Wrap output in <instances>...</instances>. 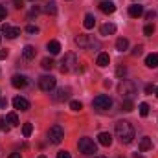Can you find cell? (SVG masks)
<instances>
[{
	"instance_id": "4fadbf2b",
	"label": "cell",
	"mask_w": 158,
	"mask_h": 158,
	"mask_svg": "<svg viewBox=\"0 0 158 158\" xmlns=\"http://www.w3.org/2000/svg\"><path fill=\"white\" fill-rule=\"evenodd\" d=\"M99 9H101L103 13L110 15V13H114V11H116V6H114V2H110V0H103V2L99 4Z\"/></svg>"
},
{
	"instance_id": "4dcf8cb0",
	"label": "cell",
	"mask_w": 158,
	"mask_h": 158,
	"mask_svg": "<svg viewBox=\"0 0 158 158\" xmlns=\"http://www.w3.org/2000/svg\"><path fill=\"white\" fill-rule=\"evenodd\" d=\"M143 33H145L147 37H149V35H153V33H155V26H153V24H147V26L143 28Z\"/></svg>"
},
{
	"instance_id": "7bdbcfd3",
	"label": "cell",
	"mask_w": 158,
	"mask_h": 158,
	"mask_svg": "<svg viewBox=\"0 0 158 158\" xmlns=\"http://www.w3.org/2000/svg\"><path fill=\"white\" fill-rule=\"evenodd\" d=\"M13 2H15V7H17V9L22 7V0H13Z\"/></svg>"
},
{
	"instance_id": "b9f144b4",
	"label": "cell",
	"mask_w": 158,
	"mask_h": 158,
	"mask_svg": "<svg viewBox=\"0 0 158 158\" xmlns=\"http://www.w3.org/2000/svg\"><path fill=\"white\" fill-rule=\"evenodd\" d=\"M153 17H155V11H149V13H145V19H147V20H151Z\"/></svg>"
},
{
	"instance_id": "9c48e42d",
	"label": "cell",
	"mask_w": 158,
	"mask_h": 158,
	"mask_svg": "<svg viewBox=\"0 0 158 158\" xmlns=\"http://www.w3.org/2000/svg\"><path fill=\"white\" fill-rule=\"evenodd\" d=\"M0 31H2L7 39H15V37H19V35H20V28H17V26H9L7 22H6V24H2Z\"/></svg>"
},
{
	"instance_id": "d590c367",
	"label": "cell",
	"mask_w": 158,
	"mask_h": 158,
	"mask_svg": "<svg viewBox=\"0 0 158 158\" xmlns=\"http://www.w3.org/2000/svg\"><path fill=\"white\" fill-rule=\"evenodd\" d=\"M156 90V86L155 85H145V94H153Z\"/></svg>"
},
{
	"instance_id": "44dd1931",
	"label": "cell",
	"mask_w": 158,
	"mask_h": 158,
	"mask_svg": "<svg viewBox=\"0 0 158 158\" xmlns=\"http://www.w3.org/2000/svg\"><path fill=\"white\" fill-rule=\"evenodd\" d=\"M138 147H140V151H149V149L153 147V142H151V138H149V136H143V138L140 140Z\"/></svg>"
},
{
	"instance_id": "ee69618b",
	"label": "cell",
	"mask_w": 158,
	"mask_h": 158,
	"mask_svg": "<svg viewBox=\"0 0 158 158\" xmlns=\"http://www.w3.org/2000/svg\"><path fill=\"white\" fill-rule=\"evenodd\" d=\"M7 158H22V156H20V153H13V155H9Z\"/></svg>"
},
{
	"instance_id": "7402d4cb",
	"label": "cell",
	"mask_w": 158,
	"mask_h": 158,
	"mask_svg": "<svg viewBox=\"0 0 158 158\" xmlns=\"http://www.w3.org/2000/svg\"><path fill=\"white\" fill-rule=\"evenodd\" d=\"M83 26H85L86 30H92V28L96 26V19H94V15L86 13V15H85V20H83Z\"/></svg>"
},
{
	"instance_id": "d6986e66",
	"label": "cell",
	"mask_w": 158,
	"mask_h": 158,
	"mask_svg": "<svg viewBox=\"0 0 158 158\" xmlns=\"http://www.w3.org/2000/svg\"><path fill=\"white\" fill-rule=\"evenodd\" d=\"M145 66L149 68H158V53H151L145 57Z\"/></svg>"
},
{
	"instance_id": "30bf717a",
	"label": "cell",
	"mask_w": 158,
	"mask_h": 158,
	"mask_svg": "<svg viewBox=\"0 0 158 158\" xmlns=\"http://www.w3.org/2000/svg\"><path fill=\"white\" fill-rule=\"evenodd\" d=\"M13 107H15L17 110H22V112H26V110L30 109V101H28L26 98H20V96H17V98H13Z\"/></svg>"
},
{
	"instance_id": "f6af8a7d",
	"label": "cell",
	"mask_w": 158,
	"mask_h": 158,
	"mask_svg": "<svg viewBox=\"0 0 158 158\" xmlns=\"http://www.w3.org/2000/svg\"><path fill=\"white\" fill-rule=\"evenodd\" d=\"M134 158H143V156H142L140 153H136V155H134Z\"/></svg>"
},
{
	"instance_id": "3957f363",
	"label": "cell",
	"mask_w": 158,
	"mask_h": 158,
	"mask_svg": "<svg viewBox=\"0 0 158 158\" xmlns=\"http://www.w3.org/2000/svg\"><path fill=\"white\" fill-rule=\"evenodd\" d=\"M118 94L121 96V99H132V96L136 94V85L132 81H121L118 86Z\"/></svg>"
},
{
	"instance_id": "277c9868",
	"label": "cell",
	"mask_w": 158,
	"mask_h": 158,
	"mask_svg": "<svg viewBox=\"0 0 158 158\" xmlns=\"http://www.w3.org/2000/svg\"><path fill=\"white\" fill-rule=\"evenodd\" d=\"M77 149L79 153H83V155H94V153H98V145L94 143V140H90V138H81L77 142Z\"/></svg>"
},
{
	"instance_id": "ac0fdd59",
	"label": "cell",
	"mask_w": 158,
	"mask_h": 158,
	"mask_svg": "<svg viewBox=\"0 0 158 158\" xmlns=\"http://www.w3.org/2000/svg\"><path fill=\"white\" fill-rule=\"evenodd\" d=\"M46 48H48V52H50L52 55H57V53L61 52V42H59V40H50Z\"/></svg>"
},
{
	"instance_id": "4316f807",
	"label": "cell",
	"mask_w": 158,
	"mask_h": 158,
	"mask_svg": "<svg viewBox=\"0 0 158 158\" xmlns=\"http://www.w3.org/2000/svg\"><path fill=\"white\" fill-rule=\"evenodd\" d=\"M53 64H55V63H53V59H48V57L40 61V66H42L44 70H52V68H53Z\"/></svg>"
},
{
	"instance_id": "e0dca14e",
	"label": "cell",
	"mask_w": 158,
	"mask_h": 158,
	"mask_svg": "<svg viewBox=\"0 0 158 158\" xmlns=\"http://www.w3.org/2000/svg\"><path fill=\"white\" fill-rule=\"evenodd\" d=\"M114 33H116V24L107 22L101 26V35H114Z\"/></svg>"
},
{
	"instance_id": "2e32d148",
	"label": "cell",
	"mask_w": 158,
	"mask_h": 158,
	"mask_svg": "<svg viewBox=\"0 0 158 158\" xmlns=\"http://www.w3.org/2000/svg\"><path fill=\"white\" fill-rule=\"evenodd\" d=\"M129 15H131L132 19H138V17H142V15H143V7H142V6H138V4H134V6H131V7H129Z\"/></svg>"
},
{
	"instance_id": "8fae6325",
	"label": "cell",
	"mask_w": 158,
	"mask_h": 158,
	"mask_svg": "<svg viewBox=\"0 0 158 158\" xmlns=\"http://www.w3.org/2000/svg\"><path fill=\"white\" fill-rule=\"evenodd\" d=\"M70 94H72V90H70L68 86H66V88L63 86V88H59V90L53 94V99H55V101H66V99H70Z\"/></svg>"
},
{
	"instance_id": "8992f818",
	"label": "cell",
	"mask_w": 158,
	"mask_h": 158,
	"mask_svg": "<svg viewBox=\"0 0 158 158\" xmlns=\"http://www.w3.org/2000/svg\"><path fill=\"white\" fill-rule=\"evenodd\" d=\"M63 66H61V72L64 74V72H72V70H76L77 68V57H76V53H66L64 57H63V63H61Z\"/></svg>"
},
{
	"instance_id": "e575fe53",
	"label": "cell",
	"mask_w": 158,
	"mask_h": 158,
	"mask_svg": "<svg viewBox=\"0 0 158 158\" xmlns=\"http://www.w3.org/2000/svg\"><path fill=\"white\" fill-rule=\"evenodd\" d=\"M125 74H127V70H125L123 66H119L118 70H116V76H118V77H125Z\"/></svg>"
},
{
	"instance_id": "484cf974",
	"label": "cell",
	"mask_w": 158,
	"mask_h": 158,
	"mask_svg": "<svg viewBox=\"0 0 158 158\" xmlns=\"http://www.w3.org/2000/svg\"><path fill=\"white\" fill-rule=\"evenodd\" d=\"M121 109H123L125 112H131V110L134 109V103H132V99H123V101H121Z\"/></svg>"
},
{
	"instance_id": "5b68a950",
	"label": "cell",
	"mask_w": 158,
	"mask_h": 158,
	"mask_svg": "<svg viewBox=\"0 0 158 158\" xmlns=\"http://www.w3.org/2000/svg\"><path fill=\"white\" fill-rule=\"evenodd\" d=\"M63 138H64V131H63L61 125H53V127H50V131H48V140H50V143L57 145V143L63 142Z\"/></svg>"
},
{
	"instance_id": "6da1fadb",
	"label": "cell",
	"mask_w": 158,
	"mask_h": 158,
	"mask_svg": "<svg viewBox=\"0 0 158 158\" xmlns=\"http://www.w3.org/2000/svg\"><path fill=\"white\" fill-rule=\"evenodd\" d=\"M116 138H119L121 143H131L134 140V127L127 119H119L116 123Z\"/></svg>"
},
{
	"instance_id": "74e56055",
	"label": "cell",
	"mask_w": 158,
	"mask_h": 158,
	"mask_svg": "<svg viewBox=\"0 0 158 158\" xmlns=\"http://www.w3.org/2000/svg\"><path fill=\"white\" fill-rule=\"evenodd\" d=\"M57 158H72V156H70L68 151H59V153H57Z\"/></svg>"
},
{
	"instance_id": "603a6c76",
	"label": "cell",
	"mask_w": 158,
	"mask_h": 158,
	"mask_svg": "<svg viewBox=\"0 0 158 158\" xmlns=\"http://www.w3.org/2000/svg\"><path fill=\"white\" fill-rule=\"evenodd\" d=\"M116 50H118V52H127V50H129V40L123 39V37H119V39L116 40Z\"/></svg>"
},
{
	"instance_id": "52a82bcc",
	"label": "cell",
	"mask_w": 158,
	"mask_h": 158,
	"mask_svg": "<svg viewBox=\"0 0 158 158\" xmlns=\"http://www.w3.org/2000/svg\"><path fill=\"white\" fill-rule=\"evenodd\" d=\"M76 44H77L79 48H85V50H88V48H99V42L94 39L92 35H77L76 37Z\"/></svg>"
},
{
	"instance_id": "ffe728a7",
	"label": "cell",
	"mask_w": 158,
	"mask_h": 158,
	"mask_svg": "<svg viewBox=\"0 0 158 158\" xmlns=\"http://www.w3.org/2000/svg\"><path fill=\"white\" fill-rule=\"evenodd\" d=\"M109 63H110V57H109V53H99L98 55V59H96V64L98 66H109Z\"/></svg>"
},
{
	"instance_id": "7a4b0ae2",
	"label": "cell",
	"mask_w": 158,
	"mask_h": 158,
	"mask_svg": "<svg viewBox=\"0 0 158 158\" xmlns=\"http://www.w3.org/2000/svg\"><path fill=\"white\" fill-rule=\"evenodd\" d=\"M92 107H94V110H98V112H107V110H110V107H112V99H110L109 96H105V94H99V96L94 98Z\"/></svg>"
},
{
	"instance_id": "cb8c5ba5",
	"label": "cell",
	"mask_w": 158,
	"mask_h": 158,
	"mask_svg": "<svg viewBox=\"0 0 158 158\" xmlns=\"http://www.w3.org/2000/svg\"><path fill=\"white\" fill-rule=\"evenodd\" d=\"M6 121L11 125V127H15V125H19V116H17V112H9L7 116H6Z\"/></svg>"
},
{
	"instance_id": "7dc6e473",
	"label": "cell",
	"mask_w": 158,
	"mask_h": 158,
	"mask_svg": "<svg viewBox=\"0 0 158 158\" xmlns=\"http://www.w3.org/2000/svg\"><path fill=\"white\" fill-rule=\"evenodd\" d=\"M155 94H156V98H158V86H156V90H155Z\"/></svg>"
},
{
	"instance_id": "d4e9b609",
	"label": "cell",
	"mask_w": 158,
	"mask_h": 158,
	"mask_svg": "<svg viewBox=\"0 0 158 158\" xmlns=\"http://www.w3.org/2000/svg\"><path fill=\"white\" fill-rule=\"evenodd\" d=\"M44 11H46L48 15H55V13H57V7H55V2H52V0H50V2H48V4L44 6Z\"/></svg>"
},
{
	"instance_id": "ab89813d",
	"label": "cell",
	"mask_w": 158,
	"mask_h": 158,
	"mask_svg": "<svg viewBox=\"0 0 158 158\" xmlns=\"http://www.w3.org/2000/svg\"><path fill=\"white\" fill-rule=\"evenodd\" d=\"M6 105H7V99L6 98H0V109H6Z\"/></svg>"
},
{
	"instance_id": "60d3db41",
	"label": "cell",
	"mask_w": 158,
	"mask_h": 158,
	"mask_svg": "<svg viewBox=\"0 0 158 158\" xmlns=\"http://www.w3.org/2000/svg\"><path fill=\"white\" fill-rule=\"evenodd\" d=\"M9 53H7V50H0V59H6Z\"/></svg>"
},
{
	"instance_id": "5bb4252c",
	"label": "cell",
	"mask_w": 158,
	"mask_h": 158,
	"mask_svg": "<svg viewBox=\"0 0 158 158\" xmlns=\"http://www.w3.org/2000/svg\"><path fill=\"white\" fill-rule=\"evenodd\" d=\"M35 53H37V50H35L31 44H26V46H24V50H22V57H24L26 61L35 59Z\"/></svg>"
},
{
	"instance_id": "7c38bea8",
	"label": "cell",
	"mask_w": 158,
	"mask_h": 158,
	"mask_svg": "<svg viewBox=\"0 0 158 158\" xmlns=\"http://www.w3.org/2000/svg\"><path fill=\"white\" fill-rule=\"evenodd\" d=\"M11 85L15 86V88H24V86H28V77L26 76H13L11 77Z\"/></svg>"
},
{
	"instance_id": "836d02e7",
	"label": "cell",
	"mask_w": 158,
	"mask_h": 158,
	"mask_svg": "<svg viewBox=\"0 0 158 158\" xmlns=\"http://www.w3.org/2000/svg\"><path fill=\"white\" fill-rule=\"evenodd\" d=\"M6 123H7L6 119L0 118V131H4V132H7V131H9V125H6Z\"/></svg>"
},
{
	"instance_id": "c3c4849f",
	"label": "cell",
	"mask_w": 158,
	"mask_h": 158,
	"mask_svg": "<svg viewBox=\"0 0 158 158\" xmlns=\"http://www.w3.org/2000/svg\"><path fill=\"white\" fill-rule=\"evenodd\" d=\"M96 158H105V156H96Z\"/></svg>"
},
{
	"instance_id": "bcb514c9",
	"label": "cell",
	"mask_w": 158,
	"mask_h": 158,
	"mask_svg": "<svg viewBox=\"0 0 158 158\" xmlns=\"http://www.w3.org/2000/svg\"><path fill=\"white\" fill-rule=\"evenodd\" d=\"M37 158H46V155H39V156H37Z\"/></svg>"
},
{
	"instance_id": "9a60e30c",
	"label": "cell",
	"mask_w": 158,
	"mask_h": 158,
	"mask_svg": "<svg viewBox=\"0 0 158 158\" xmlns=\"http://www.w3.org/2000/svg\"><path fill=\"white\" fill-rule=\"evenodd\" d=\"M98 142H99L101 145H105V147H110V145H112V136H110V132H99V134H98Z\"/></svg>"
},
{
	"instance_id": "83f0119b",
	"label": "cell",
	"mask_w": 158,
	"mask_h": 158,
	"mask_svg": "<svg viewBox=\"0 0 158 158\" xmlns=\"http://www.w3.org/2000/svg\"><path fill=\"white\" fill-rule=\"evenodd\" d=\"M31 132H33V125H31V123H24V125H22V134H24L26 138H30Z\"/></svg>"
},
{
	"instance_id": "681fc988",
	"label": "cell",
	"mask_w": 158,
	"mask_h": 158,
	"mask_svg": "<svg viewBox=\"0 0 158 158\" xmlns=\"http://www.w3.org/2000/svg\"><path fill=\"white\" fill-rule=\"evenodd\" d=\"M118 158H123V156H118Z\"/></svg>"
},
{
	"instance_id": "8d00e7d4",
	"label": "cell",
	"mask_w": 158,
	"mask_h": 158,
	"mask_svg": "<svg viewBox=\"0 0 158 158\" xmlns=\"http://www.w3.org/2000/svg\"><path fill=\"white\" fill-rule=\"evenodd\" d=\"M6 17H7V11H6V7H4V6H0V22H2Z\"/></svg>"
},
{
	"instance_id": "d6a6232c",
	"label": "cell",
	"mask_w": 158,
	"mask_h": 158,
	"mask_svg": "<svg viewBox=\"0 0 158 158\" xmlns=\"http://www.w3.org/2000/svg\"><path fill=\"white\" fill-rule=\"evenodd\" d=\"M26 31L33 35V33H39V28H37V26H33V24H30V26H26Z\"/></svg>"
},
{
	"instance_id": "f1b7e54d",
	"label": "cell",
	"mask_w": 158,
	"mask_h": 158,
	"mask_svg": "<svg viewBox=\"0 0 158 158\" xmlns=\"http://www.w3.org/2000/svg\"><path fill=\"white\" fill-rule=\"evenodd\" d=\"M138 109H140V116H143V118H145V116L149 114V105H147V103H140V107H138Z\"/></svg>"
},
{
	"instance_id": "f35d334b",
	"label": "cell",
	"mask_w": 158,
	"mask_h": 158,
	"mask_svg": "<svg viewBox=\"0 0 158 158\" xmlns=\"http://www.w3.org/2000/svg\"><path fill=\"white\" fill-rule=\"evenodd\" d=\"M39 7H33V9H31V11H30V19H33V17H37V15H39Z\"/></svg>"
},
{
	"instance_id": "ba28073f",
	"label": "cell",
	"mask_w": 158,
	"mask_h": 158,
	"mask_svg": "<svg viewBox=\"0 0 158 158\" xmlns=\"http://www.w3.org/2000/svg\"><path fill=\"white\" fill-rule=\"evenodd\" d=\"M57 86V79L53 76H40L39 77V88L42 92H52Z\"/></svg>"
},
{
	"instance_id": "1f68e13d",
	"label": "cell",
	"mask_w": 158,
	"mask_h": 158,
	"mask_svg": "<svg viewBox=\"0 0 158 158\" xmlns=\"http://www.w3.org/2000/svg\"><path fill=\"white\" fill-rule=\"evenodd\" d=\"M142 52H143V46H142V44H138V46H134L132 55H134V57H138V55H142Z\"/></svg>"
},
{
	"instance_id": "f546056e",
	"label": "cell",
	"mask_w": 158,
	"mask_h": 158,
	"mask_svg": "<svg viewBox=\"0 0 158 158\" xmlns=\"http://www.w3.org/2000/svg\"><path fill=\"white\" fill-rule=\"evenodd\" d=\"M70 109L77 112V110H81V109H83V105H81V101H70Z\"/></svg>"
}]
</instances>
